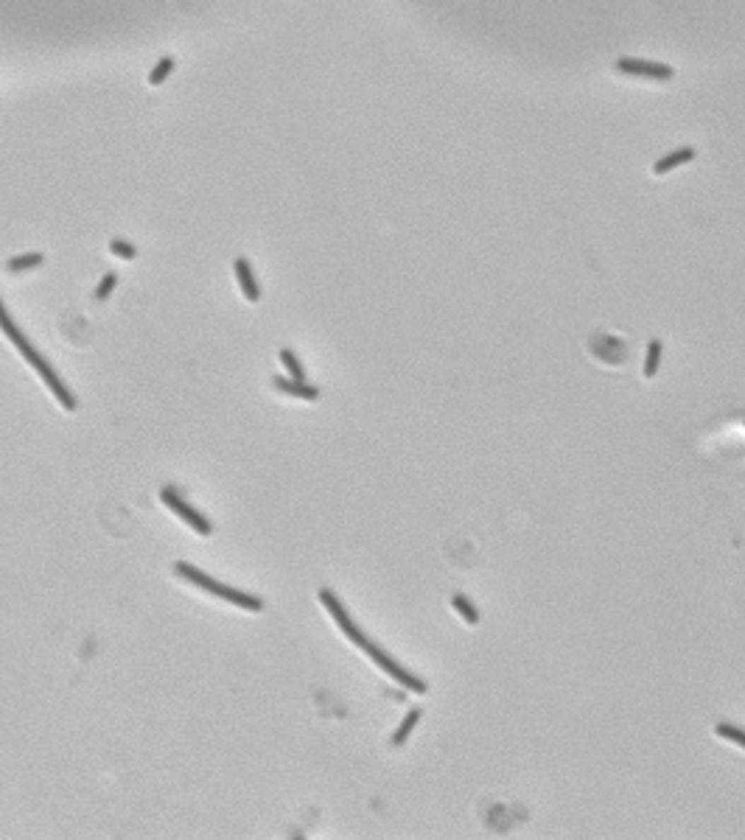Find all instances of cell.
I'll list each match as a JSON object with an SVG mask.
<instances>
[{
    "mask_svg": "<svg viewBox=\"0 0 745 840\" xmlns=\"http://www.w3.org/2000/svg\"><path fill=\"white\" fill-rule=\"evenodd\" d=\"M0 331H3V333L11 339V345H14V348L23 353V359H25V362H28V365H31V367H34V370L42 376V381L48 384V389L57 395V401H59V403H62L68 412H74V409H76V398L71 395V389H68V386H65V381L57 376V370H54V367H51V365H48V362H45V359H42V356L34 350V345H31V342L25 339V333H23V331L14 325V319L8 317V311H6V306H3V303H0Z\"/></svg>",
    "mask_w": 745,
    "mask_h": 840,
    "instance_id": "6da1fadb",
    "label": "cell"
},
{
    "mask_svg": "<svg viewBox=\"0 0 745 840\" xmlns=\"http://www.w3.org/2000/svg\"><path fill=\"white\" fill-rule=\"evenodd\" d=\"M689 160H695V149L692 146H681V149H675V152L664 154L662 160H656V165H653V174H670L672 168H678V165H684V162H689Z\"/></svg>",
    "mask_w": 745,
    "mask_h": 840,
    "instance_id": "9c48e42d",
    "label": "cell"
},
{
    "mask_svg": "<svg viewBox=\"0 0 745 840\" xmlns=\"http://www.w3.org/2000/svg\"><path fill=\"white\" fill-rule=\"evenodd\" d=\"M174 572L185 580V583H191V586H196V588H202V591H208V594H213V597H222L224 603H230V605H235V608H244V611H264V603L258 600V597H252V594H247V591H238V588H230V586H222V583H216L213 577H208L205 572H199L196 566H191V563H177L174 566Z\"/></svg>",
    "mask_w": 745,
    "mask_h": 840,
    "instance_id": "7a4b0ae2",
    "label": "cell"
},
{
    "mask_svg": "<svg viewBox=\"0 0 745 840\" xmlns=\"http://www.w3.org/2000/svg\"><path fill=\"white\" fill-rule=\"evenodd\" d=\"M715 731H717V737H723V740H732L734 745L745 748V731H743V728H737V726H732V723H717V726H715Z\"/></svg>",
    "mask_w": 745,
    "mask_h": 840,
    "instance_id": "5bb4252c",
    "label": "cell"
},
{
    "mask_svg": "<svg viewBox=\"0 0 745 840\" xmlns=\"http://www.w3.org/2000/svg\"><path fill=\"white\" fill-rule=\"evenodd\" d=\"M42 264V252H25V255H17V258H8L6 261V269L8 272H28L34 266Z\"/></svg>",
    "mask_w": 745,
    "mask_h": 840,
    "instance_id": "30bf717a",
    "label": "cell"
},
{
    "mask_svg": "<svg viewBox=\"0 0 745 840\" xmlns=\"http://www.w3.org/2000/svg\"><path fill=\"white\" fill-rule=\"evenodd\" d=\"M362 650H365V653L370 656L372 661H375V664H378V667H381V670H384V673H387V675H389L392 681H398L401 687H406L409 692H415V694H423V692H426V684H423V681H421L418 675L406 673V670H404V667H401V664H398V661H395L392 656H387V653H384L381 647H375L370 639H368V641L362 644Z\"/></svg>",
    "mask_w": 745,
    "mask_h": 840,
    "instance_id": "3957f363",
    "label": "cell"
},
{
    "mask_svg": "<svg viewBox=\"0 0 745 840\" xmlns=\"http://www.w3.org/2000/svg\"><path fill=\"white\" fill-rule=\"evenodd\" d=\"M171 71H174V57H163V59L154 65V71L149 73V84H151V87L163 84L165 78L171 76Z\"/></svg>",
    "mask_w": 745,
    "mask_h": 840,
    "instance_id": "4fadbf2b",
    "label": "cell"
},
{
    "mask_svg": "<svg viewBox=\"0 0 745 840\" xmlns=\"http://www.w3.org/2000/svg\"><path fill=\"white\" fill-rule=\"evenodd\" d=\"M614 71L622 76H639V78H653V81H670L675 76L670 65L662 62H645V59H633V57H622L614 62Z\"/></svg>",
    "mask_w": 745,
    "mask_h": 840,
    "instance_id": "8992f818",
    "label": "cell"
},
{
    "mask_svg": "<svg viewBox=\"0 0 745 840\" xmlns=\"http://www.w3.org/2000/svg\"><path fill=\"white\" fill-rule=\"evenodd\" d=\"M418 720H421V709H412L406 717H404V723L398 726V731L392 734V745H404L406 743V737L412 734V728L418 726Z\"/></svg>",
    "mask_w": 745,
    "mask_h": 840,
    "instance_id": "8fae6325",
    "label": "cell"
},
{
    "mask_svg": "<svg viewBox=\"0 0 745 840\" xmlns=\"http://www.w3.org/2000/svg\"><path fill=\"white\" fill-rule=\"evenodd\" d=\"M160 502H163V504H165V507H168L174 516H180V519H182V521H185L191 530H196L199 535H211V533H213V524H211V521H208L202 513H196V510H194V507H191V504H188V502H185V499H182V496H180L174 487H163V490H160Z\"/></svg>",
    "mask_w": 745,
    "mask_h": 840,
    "instance_id": "277c9868",
    "label": "cell"
},
{
    "mask_svg": "<svg viewBox=\"0 0 745 840\" xmlns=\"http://www.w3.org/2000/svg\"><path fill=\"white\" fill-rule=\"evenodd\" d=\"M281 362H283V367L289 370V376L295 379V381H305V370H303V365L298 362V356L292 353V350H281Z\"/></svg>",
    "mask_w": 745,
    "mask_h": 840,
    "instance_id": "9a60e30c",
    "label": "cell"
},
{
    "mask_svg": "<svg viewBox=\"0 0 745 840\" xmlns=\"http://www.w3.org/2000/svg\"><path fill=\"white\" fill-rule=\"evenodd\" d=\"M110 252L118 255V258H124V261H132V258L138 255V249H135L132 244L121 241V238H112V241H110Z\"/></svg>",
    "mask_w": 745,
    "mask_h": 840,
    "instance_id": "e0dca14e",
    "label": "cell"
},
{
    "mask_svg": "<svg viewBox=\"0 0 745 840\" xmlns=\"http://www.w3.org/2000/svg\"><path fill=\"white\" fill-rule=\"evenodd\" d=\"M233 269H235V278H238V286H241L244 297H247L250 303H258L261 289H258V280H255V275H252V266H250L244 258H235Z\"/></svg>",
    "mask_w": 745,
    "mask_h": 840,
    "instance_id": "52a82bcc",
    "label": "cell"
},
{
    "mask_svg": "<svg viewBox=\"0 0 745 840\" xmlns=\"http://www.w3.org/2000/svg\"><path fill=\"white\" fill-rule=\"evenodd\" d=\"M319 603L325 605V611L334 616L336 627H339V630H342V633H345V636H348L353 644H359V647H362V644L368 641V636H365V633L356 627V622L351 619V613L345 611V605L339 603V597H336L331 588H319Z\"/></svg>",
    "mask_w": 745,
    "mask_h": 840,
    "instance_id": "5b68a950",
    "label": "cell"
},
{
    "mask_svg": "<svg viewBox=\"0 0 745 840\" xmlns=\"http://www.w3.org/2000/svg\"><path fill=\"white\" fill-rule=\"evenodd\" d=\"M659 359H662V342H650L647 345V362H645V376H656L659 370Z\"/></svg>",
    "mask_w": 745,
    "mask_h": 840,
    "instance_id": "2e32d148",
    "label": "cell"
},
{
    "mask_svg": "<svg viewBox=\"0 0 745 840\" xmlns=\"http://www.w3.org/2000/svg\"><path fill=\"white\" fill-rule=\"evenodd\" d=\"M115 272H107L104 278H101V283H98V289H95V300H107L110 297V292L115 289Z\"/></svg>",
    "mask_w": 745,
    "mask_h": 840,
    "instance_id": "ac0fdd59",
    "label": "cell"
},
{
    "mask_svg": "<svg viewBox=\"0 0 745 840\" xmlns=\"http://www.w3.org/2000/svg\"><path fill=\"white\" fill-rule=\"evenodd\" d=\"M451 605L462 613V619H465L468 625H476V622H479V613H476V608L471 605V600H468V597H462V594H454V597H451Z\"/></svg>",
    "mask_w": 745,
    "mask_h": 840,
    "instance_id": "7c38bea8",
    "label": "cell"
},
{
    "mask_svg": "<svg viewBox=\"0 0 745 840\" xmlns=\"http://www.w3.org/2000/svg\"><path fill=\"white\" fill-rule=\"evenodd\" d=\"M272 386H275L278 392H283V395L303 398V401H317V398H319V389L311 386L308 381H295V379H281V376H275V379H272Z\"/></svg>",
    "mask_w": 745,
    "mask_h": 840,
    "instance_id": "ba28073f",
    "label": "cell"
}]
</instances>
